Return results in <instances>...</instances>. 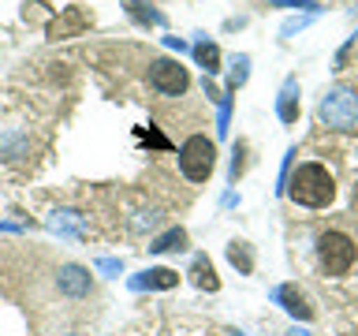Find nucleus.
Masks as SVG:
<instances>
[{
    "label": "nucleus",
    "instance_id": "obj_8",
    "mask_svg": "<svg viewBox=\"0 0 358 336\" xmlns=\"http://www.w3.org/2000/svg\"><path fill=\"white\" fill-rule=\"evenodd\" d=\"M276 116L284 120V123H295V120H299V78H287L284 90H280Z\"/></svg>",
    "mask_w": 358,
    "mask_h": 336
},
{
    "label": "nucleus",
    "instance_id": "obj_5",
    "mask_svg": "<svg viewBox=\"0 0 358 336\" xmlns=\"http://www.w3.org/2000/svg\"><path fill=\"white\" fill-rule=\"evenodd\" d=\"M150 83L161 90V94L179 97V94L190 86V75H187V67L179 64V60H168V56H161V60L150 64Z\"/></svg>",
    "mask_w": 358,
    "mask_h": 336
},
{
    "label": "nucleus",
    "instance_id": "obj_17",
    "mask_svg": "<svg viewBox=\"0 0 358 336\" xmlns=\"http://www.w3.org/2000/svg\"><path fill=\"white\" fill-rule=\"evenodd\" d=\"M228 116H231V97H220V123H217L220 134H228Z\"/></svg>",
    "mask_w": 358,
    "mask_h": 336
},
{
    "label": "nucleus",
    "instance_id": "obj_14",
    "mask_svg": "<svg viewBox=\"0 0 358 336\" xmlns=\"http://www.w3.org/2000/svg\"><path fill=\"white\" fill-rule=\"evenodd\" d=\"M123 8H127L131 19L142 22V27H157V22H161V15H157V11L145 4V0H123Z\"/></svg>",
    "mask_w": 358,
    "mask_h": 336
},
{
    "label": "nucleus",
    "instance_id": "obj_9",
    "mask_svg": "<svg viewBox=\"0 0 358 336\" xmlns=\"http://www.w3.org/2000/svg\"><path fill=\"white\" fill-rule=\"evenodd\" d=\"M60 288L67 291V295H86L90 291V273L83 265H64L60 269Z\"/></svg>",
    "mask_w": 358,
    "mask_h": 336
},
{
    "label": "nucleus",
    "instance_id": "obj_2",
    "mask_svg": "<svg viewBox=\"0 0 358 336\" xmlns=\"http://www.w3.org/2000/svg\"><path fill=\"white\" fill-rule=\"evenodd\" d=\"M317 120L332 131H355L358 127V97L343 86L329 90L317 105Z\"/></svg>",
    "mask_w": 358,
    "mask_h": 336
},
{
    "label": "nucleus",
    "instance_id": "obj_12",
    "mask_svg": "<svg viewBox=\"0 0 358 336\" xmlns=\"http://www.w3.org/2000/svg\"><path fill=\"white\" fill-rule=\"evenodd\" d=\"M190 276H194V284H198L201 291H217V288H220V280H217V273H213L209 258H194V265H190Z\"/></svg>",
    "mask_w": 358,
    "mask_h": 336
},
{
    "label": "nucleus",
    "instance_id": "obj_1",
    "mask_svg": "<svg viewBox=\"0 0 358 336\" xmlns=\"http://www.w3.org/2000/svg\"><path fill=\"white\" fill-rule=\"evenodd\" d=\"M284 195L291 202H299V206L306 209H324L329 202L336 198V179L329 176V168L324 164H299L295 176H287V190Z\"/></svg>",
    "mask_w": 358,
    "mask_h": 336
},
{
    "label": "nucleus",
    "instance_id": "obj_7",
    "mask_svg": "<svg viewBox=\"0 0 358 336\" xmlns=\"http://www.w3.org/2000/svg\"><path fill=\"white\" fill-rule=\"evenodd\" d=\"M276 302H284V310L291 314V318H299V321H310L313 318V307H310V299L302 295V291L295 284H284V288H276L273 291Z\"/></svg>",
    "mask_w": 358,
    "mask_h": 336
},
{
    "label": "nucleus",
    "instance_id": "obj_11",
    "mask_svg": "<svg viewBox=\"0 0 358 336\" xmlns=\"http://www.w3.org/2000/svg\"><path fill=\"white\" fill-rule=\"evenodd\" d=\"M176 284H179V273H172V269H150V273L134 280V288H176Z\"/></svg>",
    "mask_w": 358,
    "mask_h": 336
},
{
    "label": "nucleus",
    "instance_id": "obj_10",
    "mask_svg": "<svg viewBox=\"0 0 358 336\" xmlns=\"http://www.w3.org/2000/svg\"><path fill=\"white\" fill-rule=\"evenodd\" d=\"M194 60L206 67V75H217L220 71V49L213 41H206V38L194 41Z\"/></svg>",
    "mask_w": 358,
    "mask_h": 336
},
{
    "label": "nucleus",
    "instance_id": "obj_3",
    "mask_svg": "<svg viewBox=\"0 0 358 336\" xmlns=\"http://www.w3.org/2000/svg\"><path fill=\"white\" fill-rule=\"evenodd\" d=\"M213 164H217V146H213L206 134H190L179 150V168L190 183H206L213 176Z\"/></svg>",
    "mask_w": 358,
    "mask_h": 336
},
{
    "label": "nucleus",
    "instance_id": "obj_13",
    "mask_svg": "<svg viewBox=\"0 0 358 336\" xmlns=\"http://www.w3.org/2000/svg\"><path fill=\"white\" fill-rule=\"evenodd\" d=\"M183 246H187V232L183 228H172V232L157 235V239L150 243V251L153 254H168V251H183Z\"/></svg>",
    "mask_w": 358,
    "mask_h": 336
},
{
    "label": "nucleus",
    "instance_id": "obj_6",
    "mask_svg": "<svg viewBox=\"0 0 358 336\" xmlns=\"http://www.w3.org/2000/svg\"><path fill=\"white\" fill-rule=\"evenodd\" d=\"M86 27H90V11H83V8H67V11H60V19L49 22V38H52V41L75 38V34H83Z\"/></svg>",
    "mask_w": 358,
    "mask_h": 336
},
{
    "label": "nucleus",
    "instance_id": "obj_4",
    "mask_svg": "<svg viewBox=\"0 0 358 336\" xmlns=\"http://www.w3.org/2000/svg\"><path fill=\"white\" fill-rule=\"evenodd\" d=\"M317 254H321V265L329 269L332 276H343L347 269L355 265V239L343 232H324L317 239Z\"/></svg>",
    "mask_w": 358,
    "mask_h": 336
},
{
    "label": "nucleus",
    "instance_id": "obj_18",
    "mask_svg": "<svg viewBox=\"0 0 358 336\" xmlns=\"http://www.w3.org/2000/svg\"><path fill=\"white\" fill-rule=\"evenodd\" d=\"M268 4H284V8H302V11H317L313 0H268Z\"/></svg>",
    "mask_w": 358,
    "mask_h": 336
},
{
    "label": "nucleus",
    "instance_id": "obj_15",
    "mask_svg": "<svg viewBox=\"0 0 358 336\" xmlns=\"http://www.w3.org/2000/svg\"><path fill=\"white\" fill-rule=\"evenodd\" d=\"M228 258H231L235 269H243V273H250V269H254V258H250V251H246V243H231Z\"/></svg>",
    "mask_w": 358,
    "mask_h": 336
},
{
    "label": "nucleus",
    "instance_id": "obj_16",
    "mask_svg": "<svg viewBox=\"0 0 358 336\" xmlns=\"http://www.w3.org/2000/svg\"><path fill=\"white\" fill-rule=\"evenodd\" d=\"M250 75V56H235L231 60V86H243Z\"/></svg>",
    "mask_w": 358,
    "mask_h": 336
}]
</instances>
